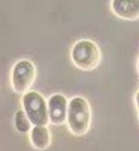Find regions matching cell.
Instances as JSON below:
<instances>
[{
    "label": "cell",
    "mask_w": 139,
    "mask_h": 151,
    "mask_svg": "<svg viewBox=\"0 0 139 151\" xmlns=\"http://www.w3.org/2000/svg\"><path fill=\"white\" fill-rule=\"evenodd\" d=\"M24 111L33 126H47L50 123L47 102L36 91H28L23 94Z\"/></svg>",
    "instance_id": "3"
},
{
    "label": "cell",
    "mask_w": 139,
    "mask_h": 151,
    "mask_svg": "<svg viewBox=\"0 0 139 151\" xmlns=\"http://www.w3.org/2000/svg\"><path fill=\"white\" fill-rule=\"evenodd\" d=\"M37 78V68L32 61L21 59L13 66L11 74V84L15 93L24 94L30 91Z\"/></svg>",
    "instance_id": "4"
},
{
    "label": "cell",
    "mask_w": 139,
    "mask_h": 151,
    "mask_svg": "<svg viewBox=\"0 0 139 151\" xmlns=\"http://www.w3.org/2000/svg\"><path fill=\"white\" fill-rule=\"evenodd\" d=\"M134 102H135L136 107H137V111H138V119H139V91L136 93L135 96H134Z\"/></svg>",
    "instance_id": "9"
},
{
    "label": "cell",
    "mask_w": 139,
    "mask_h": 151,
    "mask_svg": "<svg viewBox=\"0 0 139 151\" xmlns=\"http://www.w3.org/2000/svg\"><path fill=\"white\" fill-rule=\"evenodd\" d=\"M111 9L120 19L129 21L139 19V0H112Z\"/></svg>",
    "instance_id": "6"
},
{
    "label": "cell",
    "mask_w": 139,
    "mask_h": 151,
    "mask_svg": "<svg viewBox=\"0 0 139 151\" xmlns=\"http://www.w3.org/2000/svg\"><path fill=\"white\" fill-rule=\"evenodd\" d=\"M91 119V108L86 99L76 96L70 100L66 122L72 134L76 137L86 135L90 128Z\"/></svg>",
    "instance_id": "1"
},
{
    "label": "cell",
    "mask_w": 139,
    "mask_h": 151,
    "mask_svg": "<svg viewBox=\"0 0 139 151\" xmlns=\"http://www.w3.org/2000/svg\"><path fill=\"white\" fill-rule=\"evenodd\" d=\"M50 122L54 125H62L67 121L68 101L64 95L55 93L47 101Z\"/></svg>",
    "instance_id": "5"
},
{
    "label": "cell",
    "mask_w": 139,
    "mask_h": 151,
    "mask_svg": "<svg viewBox=\"0 0 139 151\" xmlns=\"http://www.w3.org/2000/svg\"><path fill=\"white\" fill-rule=\"evenodd\" d=\"M71 59L77 68L92 71L97 68L102 59V54L96 42L89 39L76 42L71 50Z\"/></svg>",
    "instance_id": "2"
},
{
    "label": "cell",
    "mask_w": 139,
    "mask_h": 151,
    "mask_svg": "<svg viewBox=\"0 0 139 151\" xmlns=\"http://www.w3.org/2000/svg\"><path fill=\"white\" fill-rule=\"evenodd\" d=\"M32 123L24 110H19L15 115V127L20 133H27L32 129Z\"/></svg>",
    "instance_id": "8"
},
{
    "label": "cell",
    "mask_w": 139,
    "mask_h": 151,
    "mask_svg": "<svg viewBox=\"0 0 139 151\" xmlns=\"http://www.w3.org/2000/svg\"><path fill=\"white\" fill-rule=\"evenodd\" d=\"M138 72L139 73V59H138Z\"/></svg>",
    "instance_id": "10"
},
{
    "label": "cell",
    "mask_w": 139,
    "mask_h": 151,
    "mask_svg": "<svg viewBox=\"0 0 139 151\" xmlns=\"http://www.w3.org/2000/svg\"><path fill=\"white\" fill-rule=\"evenodd\" d=\"M30 141L38 150H45L50 146L51 136L46 126H33L30 131Z\"/></svg>",
    "instance_id": "7"
}]
</instances>
